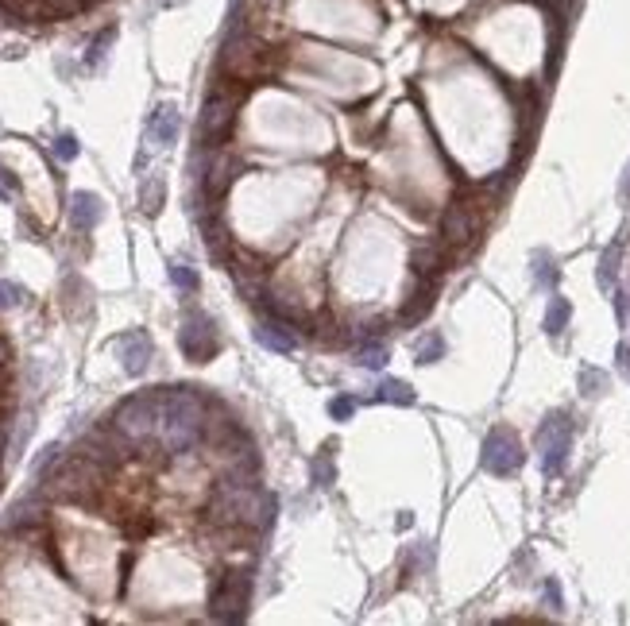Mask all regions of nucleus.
<instances>
[{
    "label": "nucleus",
    "mask_w": 630,
    "mask_h": 626,
    "mask_svg": "<svg viewBox=\"0 0 630 626\" xmlns=\"http://www.w3.org/2000/svg\"><path fill=\"white\" fill-rule=\"evenodd\" d=\"M623 197H630V167H626V178H623Z\"/></svg>",
    "instance_id": "c85d7f7f"
},
{
    "label": "nucleus",
    "mask_w": 630,
    "mask_h": 626,
    "mask_svg": "<svg viewBox=\"0 0 630 626\" xmlns=\"http://www.w3.org/2000/svg\"><path fill=\"white\" fill-rule=\"evenodd\" d=\"M255 340H260L263 349L286 356V352H294L298 333H294V325H290L286 318H279V313H267V318L255 325Z\"/></svg>",
    "instance_id": "6e6552de"
},
{
    "label": "nucleus",
    "mask_w": 630,
    "mask_h": 626,
    "mask_svg": "<svg viewBox=\"0 0 630 626\" xmlns=\"http://www.w3.org/2000/svg\"><path fill=\"white\" fill-rule=\"evenodd\" d=\"M15 193H20V183H15V178L5 167H0V197H8V202H12Z\"/></svg>",
    "instance_id": "393cba45"
},
{
    "label": "nucleus",
    "mask_w": 630,
    "mask_h": 626,
    "mask_svg": "<svg viewBox=\"0 0 630 626\" xmlns=\"http://www.w3.org/2000/svg\"><path fill=\"white\" fill-rule=\"evenodd\" d=\"M545 600H549V607H553V611H561V588L553 580L545 584Z\"/></svg>",
    "instance_id": "bb28decb"
},
{
    "label": "nucleus",
    "mask_w": 630,
    "mask_h": 626,
    "mask_svg": "<svg viewBox=\"0 0 630 626\" xmlns=\"http://www.w3.org/2000/svg\"><path fill=\"white\" fill-rule=\"evenodd\" d=\"M534 287H542V290H557V278H561V271H557V263H553V256L549 252H534Z\"/></svg>",
    "instance_id": "4468645a"
},
{
    "label": "nucleus",
    "mask_w": 630,
    "mask_h": 626,
    "mask_svg": "<svg viewBox=\"0 0 630 626\" xmlns=\"http://www.w3.org/2000/svg\"><path fill=\"white\" fill-rule=\"evenodd\" d=\"M522 460H526L522 441L514 437L507 425H495V430L483 437V449H480L483 472H491V475H499V480H507V475H514V472L522 468Z\"/></svg>",
    "instance_id": "20e7f679"
},
{
    "label": "nucleus",
    "mask_w": 630,
    "mask_h": 626,
    "mask_svg": "<svg viewBox=\"0 0 630 626\" xmlns=\"http://www.w3.org/2000/svg\"><path fill=\"white\" fill-rule=\"evenodd\" d=\"M112 39H117V31H101V36H97L93 39V47H89V55H86V66H93V70H97V66H101V58L108 55V47H112Z\"/></svg>",
    "instance_id": "4be33fe9"
},
{
    "label": "nucleus",
    "mask_w": 630,
    "mask_h": 626,
    "mask_svg": "<svg viewBox=\"0 0 630 626\" xmlns=\"http://www.w3.org/2000/svg\"><path fill=\"white\" fill-rule=\"evenodd\" d=\"M179 128H182L179 109H174V105H159L151 112V120H148V140H155L159 147H170L174 140H179Z\"/></svg>",
    "instance_id": "9d476101"
},
{
    "label": "nucleus",
    "mask_w": 630,
    "mask_h": 626,
    "mask_svg": "<svg viewBox=\"0 0 630 626\" xmlns=\"http://www.w3.org/2000/svg\"><path fill=\"white\" fill-rule=\"evenodd\" d=\"M619 259H623V240H615V244H611V248H604V256H600V271H595V283H600V290H615Z\"/></svg>",
    "instance_id": "f8f14e48"
},
{
    "label": "nucleus",
    "mask_w": 630,
    "mask_h": 626,
    "mask_svg": "<svg viewBox=\"0 0 630 626\" xmlns=\"http://www.w3.org/2000/svg\"><path fill=\"white\" fill-rule=\"evenodd\" d=\"M573 414L569 410H553L542 425H538V460L545 475H561L564 460L573 453Z\"/></svg>",
    "instance_id": "7ed1b4c3"
},
{
    "label": "nucleus",
    "mask_w": 630,
    "mask_h": 626,
    "mask_svg": "<svg viewBox=\"0 0 630 626\" xmlns=\"http://www.w3.org/2000/svg\"><path fill=\"white\" fill-rule=\"evenodd\" d=\"M167 271H170V283L179 287V290H186V294H193V290H198V271H190L186 263H170Z\"/></svg>",
    "instance_id": "aec40b11"
},
{
    "label": "nucleus",
    "mask_w": 630,
    "mask_h": 626,
    "mask_svg": "<svg viewBox=\"0 0 630 626\" xmlns=\"http://www.w3.org/2000/svg\"><path fill=\"white\" fill-rule=\"evenodd\" d=\"M379 399L395 402V406H410L414 391H410V383H402V379H383V383H379Z\"/></svg>",
    "instance_id": "dca6fc26"
},
{
    "label": "nucleus",
    "mask_w": 630,
    "mask_h": 626,
    "mask_svg": "<svg viewBox=\"0 0 630 626\" xmlns=\"http://www.w3.org/2000/svg\"><path fill=\"white\" fill-rule=\"evenodd\" d=\"M112 349H117L120 364L128 375H143L151 364V337L143 333V329H132V333H120L117 340H112Z\"/></svg>",
    "instance_id": "0eeeda50"
},
{
    "label": "nucleus",
    "mask_w": 630,
    "mask_h": 626,
    "mask_svg": "<svg viewBox=\"0 0 630 626\" xmlns=\"http://www.w3.org/2000/svg\"><path fill=\"white\" fill-rule=\"evenodd\" d=\"M333 480H336V464H333V444H329V449H321L314 456V484L317 487H333Z\"/></svg>",
    "instance_id": "a211bd4d"
},
{
    "label": "nucleus",
    "mask_w": 630,
    "mask_h": 626,
    "mask_svg": "<svg viewBox=\"0 0 630 626\" xmlns=\"http://www.w3.org/2000/svg\"><path fill=\"white\" fill-rule=\"evenodd\" d=\"M112 425L132 441V444H143V441H159V387L155 391H139L132 399H124L112 414Z\"/></svg>",
    "instance_id": "f257e3e1"
},
{
    "label": "nucleus",
    "mask_w": 630,
    "mask_h": 626,
    "mask_svg": "<svg viewBox=\"0 0 630 626\" xmlns=\"http://www.w3.org/2000/svg\"><path fill=\"white\" fill-rule=\"evenodd\" d=\"M186 5V0H167V8H182Z\"/></svg>",
    "instance_id": "c756f323"
},
{
    "label": "nucleus",
    "mask_w": 630,
    "mask_h": 626,
    "mask_svg": "<svg viewBox=\"0 0 630 626\" xmlns=\"http://www.w3.org/2000/svg\"><path fill=\"white\" fill-rule=\"evenodd\" d=\"M569 318H573L569 298L553 294V298H549V306H545V333H549V337H561L564 329H569Z\"/></svg>",
    "instance_id": "ddd939ff"
},
{
    "label": "nucleus",
    "mask_w": 630,
    "mask_h": 626,
    "mask_svg": "<svg viewBox=\"0 0 630 626\" xmlns=\"http://www.w3.org/2000/svg\"><path fill=\"white\" fill-rule=\"evenodd\" d=\"M51 151H55V159H62V162H74L77 151H82V143H77V136H70V131H62V136L51 143Z\"/></svg>",
    "instance_id": "412c9836"
},
{
    "label": "nucleus",
    "mask_w": 630,
    "mask_h": 626,
    "mask_svg": "<svg viewBox=\"0 0 630 626\" xmlns=\"http://www.w3.org/2000/svg\"><path fill=\"white\" fill-rule=\"evenodd\" d=\"M445 356V337L441 333H426L418 340V364H438Z\"/></svg>",
    "instance_id": "6ab92c4d"
},
{
    "label": "nucleus",
    "mask_w": 630,
    "mask_h": 626,
    "mask_svg": "<svg viewBox=\"0 0 630 626\" xmlns=\"http://www.w3.org/2000/svg\"><path fill=\"white\" fill-rule=\"evenodd\" d=\"M101 217H105V205H101V197L97 193H89V190H77L74 197H70V228L74 233H93L97 224H101Z\"/></svg>",
    "instance_id": "1a4fd4ad"
},
{
    "label": "nucleus",
    "mask_w": 630,
    "mask_h": 626,
    "mask_svg": "<svg viewBox=\"0 0 630 626\" xmlns=\"http://www.w3.org/2000/svg\"><path fill=\"white\" fill-rule=\"evenodd\" d=\"M24 302V287H15L8 283V278H0V309H12V306H20Z\"/></svg>",
    "instance_id": "5701e85b"
},
{
    "label": "nucleus",
    "mask_w": 630,
    "mask_h": 626,
    "mask_svg": "<svg viewBox=\"0 0 630 626\" xmlns=\"http://www.w3.org/2000/svg\"><path fill=\"white\" fill-rule=\"evenodd\" d=\"M615 356H619V371L630 375V344H619V352H615Z\"/></svg>",
    "instance_id": "cd10ccee"
},
{
    "label": "nucleus",
    "mask_w": 630,
    "mask_h": 626,
    "mask_svg": "<svg viewBox=\"0 0 630 626\" xmlns=\"http://www.w3.org/2000/svg\"><path fill=\"white\" fill-rule=\"evenodd\" d=\"M383 360H387V344L383 340H360V349H356V364L360 368H383Z\"/></svg>",
    "instance_id": "f3484780"
},
{
    "label": "nucleus",
    "mask_w": 630,
    "mask_h": 626,
    "mask_svg": "<svg viewBox=\"0 0 630 626\" xmlns=\"http://www.w3.org/2000/svg\"><path fill=\"white\" fill-rule=\"evenodd\" d=\"M248 596H252V576L224 572L213 584V596H209V615L217 622H240L248 615Z\"/></svg>",
    "instance_id": "39448f33"
},
{
    "label": "nucleus",
    "mask_w": 630,
    "mask_h": 626,
    "mask_svg": "<svg viewBox=\"0 0 630 626\" xmlns=\"http://www.w3.org/2000/svg\"><path fill=\"white\" fill-rule=\"evenodd\" d=\"M179 344H182L186 360H193V364H205V360H213V356H217V349H221V333H217L213 318L190 306V309L182 313Z\"/></svg>",
    "instance_id": "423d86ee"
},
{
    "label": "nucleus",
    "mask_w": 630,
    "mask_h": 626,
    "mask_svg": "<svg viewBox=\"0 0 630 626\" xmlns=\"http://www.w3.org/2000/svg\"><path fill=\"white\" fill-rule=\"evenodd\" d=\"M576 383H580V394H584V399H600V394L607 391V371H600V368H580Z\"/></svg>",
    "instance_id": "2eb2a0df"
},
{
    "label": "nucleus",
    "mask_w": 630,
    "mask_h": 626,
    "mask_svg": "<svg viewBox=\"0 0 630 626\" xmlns=\"http://www.w3.org/2000/svg\"><path fill=\"white\" fill-rule=\"evenodd\" d=\"M615 318H619V329H626L630 309H626V294H623V290H615Z\"/></svg>",
    "instance_id": "a878e982"
},
{
    "label": "nucleus",
    "mask_w": 630,
    "mask_h": 626,
    "mask_svg": "<svg viewBox=\"0 0 630 626\" xmlns=\"http://www.w3.org/2000/svg\"><path fill=\"white\" fill-rule=\"evenodd\" d=\"M352 410H356V399H348V394H341V399H333V402H329V418L348 422V418H352Z\"/></svg>",
    "instance_id": "b1692460"
},
{
    "label": "nucleus",
    "mask_w": 630,
    "mask_h": 626,
    "mask_svg": "<svg viewBox=\"0 0 630 626\" xmlns=\"http://www.w3.org/2000/svg\"><path fill=\"white\" fill-rule=\"evenodd\" d=\"M163 205H167V178L163 174H148L139 183V209L148 213V217H155Z\"/></svg>",
    "instance_id": "9b49d317"
},
{
    "label": "nucleus",
    "mask_w": 630,
    "mask_h": 626,
    "mask_svg": "<svg viewBox=\"0 0 630 626\" xmlns=\"http://www.w3.org/2000/svg\"><path fill=\"white\" fill-rule=\"evenodd\" d=\"M236 105H240V93L232 89H221L213 86L205 97V109H201V120H198V136L209 151H217L221 143H229L232 136V124H236Z\"/></svg>",
    "instance_id": "f03ea898"
}]
</instances>
